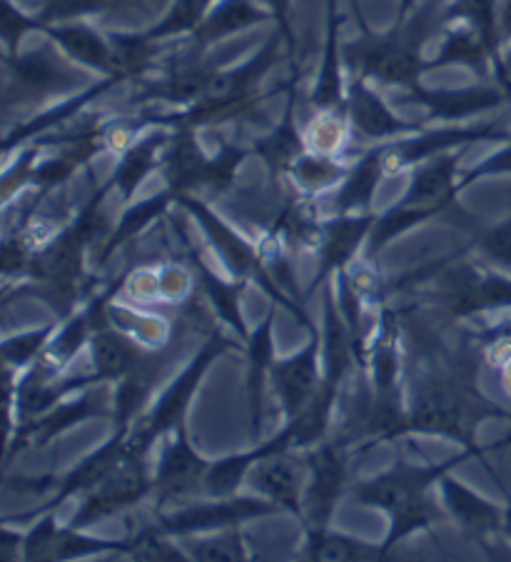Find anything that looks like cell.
Wrapping results in <instances>:
<instances>
[{"mask_svg":"<svg viewBox=\"0 0 511 562\" xmlns=\"http://www.w3.org/2000/svg\"><path fill=\"white\" fill-rule=\"evenodd\" d=\"M200 470H203V465H200L195 452H190L188 446H178L166 458V465H162V485H166V491L170 493L185 491V487L200 475Z\"/></svg>","mask_w":511,"mask_h":562,"instance_id":"cell-1","label":"cell"},{"mask_svg":"<svg viewBox=\"0 0 511 562\" xmlns=\"http://www.w3.org/2000/svg\"><path fill=\"white\" fill-rule=\"evenodd\" d=\"M313 380H315L313 356H303V358L287 362V366L282 368L280 383H282V393H285L289 407H295L305 401L309 387H313Z\"/></svg>","mask_w":511,"mask_h":562,"instance_id":"cell-2","label":"cell"},{"mask_svg":"<svg viewBox=\"0 0 511 562\" xmlns=\"http://www.w3.org/2000/svg\"><path fill=\"white\" fill-rule=\"evenodd\" d=\"M98 368L103 375H121L135 362V352L117 335H100L95 342Z\"/></svg>","mask_w":511,"mask_h":562,"instance_id":"cell-3","label":"cell"},{"mask_svg":"<svg viewBox=\"0 0 511 562\" xmlns=\"http://www.w3.org/2000/svg\"><path fill=\"white\" fill-rule=\"evenodd\" d=\"M262 507L254 503H235V505H223V507H203L197 513H188L180 515L178 520H172L170 525L175 530H190V528H203V525H215V522H225V520H235L242 518L248 513H260Z\"/></svg>","mask_w":511,"mask_h":562,"instance_id":"cell-4","label":"cell"},{"mask_svg":"<svg viewBox=\"0 0 511 562\" xmlns=\"http://www.w3.org/2000/svg\"><path fill=\"white\" fill-rule=\"evenodd\" d=\"M258 485L268 495L277 497V501H287V503H292V497H295V493H297L295 473H292V468L282 458L264 462L258 473Z\"/></svg>","mask_w":511,"mask_h":562,"instance_id":"cell-5","label":"cell"},{"mask_svg":"<svg viewBox=\"0 0 511 562\" xmlns=\"http://www.w3.org/2000/svg\"><path fill=\"white\" fill-rule=\"evenodd\" d=\"M446 497H450V503L456 510V515H459V518L467 525H472V528L481 530V528H487V525H491V520H495V513H491L487 505L479 503L477 497H472L464 491H459V487L446 485Z\"/></svg>","mask_w":511,"mask_h":562,"instance_id":"cell-6","label":"cell"},{"mask_svg":"<svg viewBox=\"0 0 511 562\" xmlns=\"http://www.w3.org/2000/svg\"><path fill=\"white\" fill-rule=\"evenodd\" d=\"M364 228H367V223H342L340 228L334 231L330 243H327V250H325L327 266H337V262L350 258V252L357 248Z\"/></svg>","mask_w":511,"mask_h":562,"instance_id":"cell-7","label":"cell"},{"mask_svg":"<svg viewBox=\"0 0 511 562\" xmlns=\"http://www.w3.org/2000/svg\"><path fill=\"white\" fill-rule=\"evenodd\" d=\"M340 485V465L332 458H322L317 468V493H315V507L317 513H325L330 507L332 497Z\"/></svg>","mask_w":511,"mask_h":562,"instance_id":"cell-8","label":"cell"},{"mask_svg":"<svg viewBox=\"0 0 511 562\" xmlns=\"http://www.w3.org/2000/svg\"><path fill=\"white\" fill-rule=\"evenodd\" d=\"M203 217H205V225L209 228V233L215 235V243H217V246L223 248V252L227 256V260H230L232 266H235V268H240V270L248 268V266H250V252L245 250V248L240 246V243H237V240L232 238V235L227 233L225 228H220V225L209 221L207 215H203Z\"/></svg>","mask_w":511,"mask_h":562,"instance_id":"cell-9","label":"cell"},{"mask_svg":"<svg viewBox=\"0 0 511 562\" xmlns=\"http://www.w3.org/2000/svg\"><path fill=\"white\" fill-rule=\"evenodd\" d=\"M245 465H248V460H227L223 465H217L213 473H209L207 483L213 487L215 493H227L232 491L237 485V480H240Z\"/></svg>","mask_w":511,"mask_h":562,"instance_id":"cell-10","label":"cell"},{"mask_svg":"<svg viewBox=\"0 0 511 562\" xmlns=\"http://www.w3.org/2000/svg\"><path fill=\"white\" fill-rule=\"evenodd\" d=\"M195 375H197V368H195L193 373H190L185 380H182V385H178L175 393H172V395L168 397V401L162 403L160 413H158V428H166L168 423L175 420V415L180 413V407L185 405V401H188V393H190V390H193V385H195Z\"/></svg>","mask_w":511,"mask_h":562,"instance_id":"cell-11","label":"cell"},{"mask_svg":"<svg viewBox=\"0 0 511 562\" xmlns=\"http://www.w3.org/2000/svg\"><path fill=\"white\" fill-rule=\"evenodd\" d=\"M357 552L362 550H357L352 542H347L342 538H325L317 542L313 555L317 560H354L357 558Z\"/></svg>","mask_w":511,"mask_h":562,"instance_id":"cell-12","label":"cell"},{"mask_svg":"<svg viewBox=\"0 0 511 562\" xmlns=\"http://www.w3.org/2000/svg\"><path fill=\"white\" fill-rule=\"evenodd\" d=\"M484 305H511V283L501 278H487L479 283Z\"/></svg>","mask_w":511,"mask_h":562,"instance_id":"cell-13","label":"cell"},{"mask_svg":"<svg viewBox=\"0 0 511 562\" xmlns=\"http://www.w3.org/2000/svg\"><path fill=\"white\" fill-rule=\"evenodd\" d=\"M446 183H450V178H446L444 173H429L424 176L422 180L417 183V190H415V201H440V198L446 193Z\"/></svg>","mask_w":511,"mask_h":562,"instance_id":"cell-14","label":"cell"},{"mask_svg":"<svg viewBox=\"0 0 511 562\" xmlns=\"http://www.w3.org/2000/svg\"><path fill=\"white\" fill-rule=\"evenodd\" d=\"M242 550L232 540H213L197 548L200 560H240Z\"/></svg>","mask_w":511,"mask_h":562,"instance_id":"cell-15","label":"cell"},{"mask_svg":"<svg viewBox=\"0 0 511 562\" xmlns=\"http://www.w3.org/2000/svg\"><path fill=\"white\" fill-rule=\"evenodd\" d=\"M322 420H325V405L319 407V403H317V405L309 407V411H307V413L303 415V418H299V423L295 425L297 440L315 438V435L319 432V428H322Z\"/></svg>","mask_w":511,"mask_h":562,"instance_id":"cell-16","label":"cell"},{"mask_svg":"<svg viewBox=\"0 0 511 562\" xmlns=\"http://www.w3.org/2000/svg\"><path fill=\"white\" fill-rule=\"evenodd\" d=\"M487 250L497 260L511 266V225H504V228H499L491 238H487Z\"/></svg>","mask_w":511,"mask_h":562,"instance_id":"cell-17","label":"cell"},{"mask_svg":"<svg viewBox=\"0 0 511 562\" xmlns=\"http://www.w3.org/2000/svg\"><path fill=\"white\" fill-rule=\"evenodd\" d=\"M140 560H175V552L158 540H143L138 546Z\"/></svg>","mask_w":511,"mask_h":562,"instance_id":"cell-18","label":"cell"},{"mask_svg":"<svg viewBox=\"0 0 511 562\" xmlns=\"http://www.w3.org/2000/svg\"><path fill=\"white\" fill-rule=\"evenodd\" d=\"M372 183H374V178L372 176H357L354 178V183L347 188V203H360V201H364V198L370 195V190H372Z\"/></svg>","mask_w":511,"mask_h":562,"instance_id":"cell-19","label":"cell"},{"mask_svg":"<svg viewBox=\"0 0 511 562\" xmlns=\"http://www.w3.org/2000/svg\"><path fill=\"white\" fill-rule=\"evenodd\" d=\"M38 342H41V338H35V335L29 340H23V342L18 340V342H13V346L5 348V356L11 360H25L35 348H38Z\"/></svg>","mask_w":511,"mask_h":562,"instance_id":"cell-20","label":"cell"},{"mask_svg":"<svg viewBox=\"0 0 511 562\" xmlns=\"http://www.w3.org/2000/svg\"><path fill=\"white\" fill-rule=\"evenodd\" d=\"M409 221H412V215H391V217H385V223H382L379 228H377L379 240H385V238H389L391 233L401 231Z\"/></svg>","mask_w":511,"mask_h":562,"instance_id":"cell-21","label":"cell"},{"mask_svg":"<svg viewBox=\"0 0 511 562\" xmlns=\"http://www.w3.org/2000/svg\"><path fill=\"white\" fill-rule=\"evenodd\" d=\"M80 335H83V328H80V325H72V328H68L66 335H63V338H60V348L66 350V352H70L72 348L78 346Z\"/></svg>","mask_w":511,"mask_h":562,"instance_id":"cell-22","label":"cell"},{"mask_svg":"<svg viewBox=\"0 0 511 562\" xmlns=\"http://www.w3.org/2000/svg\"><path fill=\"white\" fill-rule=\"evenodd\" d=\"M507 522H509V530H511V513H509V518H507Z\"/></svg>","mask_w":511,"mask_h":562,"instance_id":"cell-23","label":"cell"}]
</instances>
